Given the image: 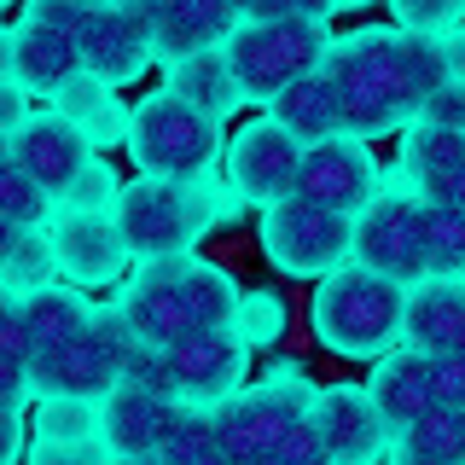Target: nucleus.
Instances as JSON below:
<instances>
[{"label": "nucleus", "instance_id": "f257e3e1", "mask_svg": "<svg viewBox=\"0 0 465 465\" xmlns=\"http://www.w3.org/2000/svg\"><path fill=\"white\" fill-rule=\"evenodd\" d=\"M227 215H239V193L222 186L215 174H193V181L134 174V181H123V198H116V222H123L134 262L198 251Z\"/></svg>", "mask_w": 465, "mask_h": 465}, {"label": "nucleus", "instance_id": "f03ea898", "mask_svg": "<svg viewBox=\"0 0 465 465\" xmlns=\"http://www.w3.org/2000/svg\"><path fill=\"white\" fill-rule=\"evenodd\" d=\"M401 297H407V285L361 268V262H343V268H331L314 291V309H309L314 338L343 361L390 355V343H396V331H401Z\"/></svg>", "mask_w": 465, "mask_h": 465}, {"label": "nucleus", "instance_id": "7ed1b4c3", "mask_svg": "<svg viewBox=\"0 0 465 465\" xmlns=\"http://www.w3.org/2000/svg\"><path fill=\"white\" fill-rule=\"evenodd\" d=\"M227 64L244 99H280L291 82H302L309 70L326 64L331 53V29L326 18H302V24H239L227 41Z\"/></svg>", "mask_w": 465, "mask_h": 465}, {"label": "nucleus", "instance_id": "20e7f679", "mask_svg": "<svg viewBox=\"0 0 465 465\" xmlns=\"http://www.w3.org/2000/svg\"><path fill=\"white\" fill-rule=\"evenodd\" d=\"M128 157L140 174H169V181L210 174L222 157V123L181 105L174 94H152L128 123Z\"/></svg>", "mask_w": 465, "mask_h": 465}, {"label": "nucleus", "instance_id": "39448f33", "mask_svg": "<svg viewBox=\"0 0 465 465\" xmlns=\"http://www.w3.org/2000/svg\"><path fill=\"white\" fill-rule=\"evenodd\" d=\"M320 390L302 378V367H285L273 378H262L251 390H232V396L215 407V430H222L227 460H273L280 436L297 425V419L314 413Z\"/></svg>", "mask_w": 465, "mask_h": 465}, {"label": "nucleus", "instance_id": "423d86ee", "mask_svg": "<svg viewBox=\"0 0 465 465\" xmlns=\"http://www.w3.org/2000/svg\"><path fill=\"white\" fill-rule=\"evenodd\" d=\"M349 239H355L349 215L302 203V198H280L262 215V256L280 273H291V280H326L331 268H343Z\"/></svg>", "mask_w": 465, "mask_h": 465}, {"label": "nucleus", "instance_id": "0eeeda50", "mask_svg": "<svg viewBox=\"0 0 465 465\" xmlns=\"http://www.w3.org/2000/svg\"><path fill=\"white\" fill-rule=\"evenodd\" d=\"M384 193V169L372 163V152L361 140H320V145H302V163H297V186L291 198L302 203H320V210H338L355 222L367 203Z\"/></svg>", "mask_w": 465, "mask_h": 465}, {"label": "nucleus", "instance_id": "6e6552de", "mask_svg": "<svg viewBox=\"0 0 465 465\" xmlns=\"http://www.w3.org/2000/svg\"><path fill=\"white\" fill-rule=\"evenodd\" d=\"M413 203L407 193H378L367 210L355 215V239H349V262H361V268L384 273V280L396 285H419L430 280L425 268V244H419V222H413Z\"/></svg>", "mask_w": 465, "mask_h": 465}, {"label": "nucleus", "instance_id": "1a4fd4ad", "mask_svg": "<svg viewBox=\"0 0 465 465\" xmlns=\"http://www.w3.org/2000/svg\"><path fill=\"white\" fill-rule=\"evenodd\" d=\"M163 355H169L174 390L198 407H222L244 384V372H251V343L232 326H198L186 338H174Z\"/></svg>", "mask_w": 465, "mask_h": 465}, {"label": "nucleus", "instance_id": "9d476101", "mask_svg": "<svg viewBox=\"0 0 465 465\" xmlns=\"http://www.w3.org/2000/svg\"><path fill=\"white\" fill-rule=\"evenodd\" d=\"M297 163H302V145L273 116H256L227 145V186L239 193V203H280L297 186Z\"/></svg>", "mask_w": 465, "mask_h": 465}, {"label": "nucleus", "instance_id": "9b49d317", "mask_svg": "<svg viewBox=\"0 0 465 465\" xmlns=\"http://www.w3.org/2000/svg\"><path fill=\"white\" fill-rule=\"evenodd\" d=\"M47 232H53V251H58V273L70 285H111L134 262L116 210H58Z\"/></svg>", "mask_w": 465, "mask_h": 465}, {"label": "nucleus", "instance_id": "f8f14e48", "mask_svg": "<svg viewBox=\"0 0 465 465\" xmlns=\"http://www.w3.org/2000/svg\"><path fill=\"white\" fill-rule=\"evenodd\" d=\"M390 193H407L419 203H442V210H465V134H448V128H425V123H407L401 157Z\"/></svg>", "mask_w": 465, "mask_h": 465}, {"label": "nucleus", "instance_id": "ddd939ff", "mask_svg": "<svg viewBox=\"0 0 465 465\" xmlns=\"http://www.w3.org/2000/svg\"><path fill=\"white\" fill-rule=\"evenodd\" d=\"M186 396H152L140 384H116L99 401V430H105V454L111 460H157V448L169 442V430L181 425Z\"/></svg>", "mask_w": 465, "mask_h": 465}, {"label": "nucleus", "instance_id": "4468645a", "mask_svg": "<svg viewBox=\"0 0 465 465\" xmlns=\"http://www.w3.org/2000/svg\"><path fill=\"white\" fill-rule=\"evenodd\" d=\"M82 64L99 82H134L152 64V0H128V6H99L94 29L82 41Z\"/></svg>", "mask_w": 465, "mask_h": 465}, {"label": "nucleus", "instance_id": "2eb2a0df", "mask_svg": "<svg viewBox=\"0 0 465 465\" xmlns=\"http://www.w3.org/2000/svg\"><path fill=\"white\" fill-rule=\"evenodd\" d=\"M6 152L18 157V163H24L29 174H35V181L47 186L53 198H64L70 186L82 181V169L99 157L94 145H87V140H82V134H76V128H70V123H64V116H58L53 105L29 116V123L18 128V134L6 140Z\"/></svg>", "mask_w": 465, "mask_h": 465}, {"label": "nucleus", "instance_id": "dca6fc26", "mask_svg": "<svg viewBox=\"0 0 465 465\" xmlns=\"http://www.w3.org/2000/svg\"><path fill=\"white\" fill-rule=\"evenodd\" d=\"M239 24L244 18L232 0H152V58L181 64L193 53L227 47Z\"/></svg>", "mask_w": 465, "mask_h": 465}, {"label": "nucleus", "instance_id": "f3484780", "mask_svg": "<svg viewBox=\"0 0 465 465\" xmlns=\"http://www.w3.org/2000/svg\"><path fill=\"white\" fill-rule=\"evenodd\" d=\"M314 425L320 436H326V454L331 460H349V465H361V460H384L390 454V442H396V430L378 419V407L367 390H320L314 396Z\"/></svg>", "mask_w": 465, "mask_h": 465}, {"label": "nucleus", "instance_id": "a211bd4d", "mask_svg": "<svg viewBox=\"0 0 465 465\" xmlns=\"http://www.w3.org/2000/svg\"><path fill=\"white\" fill-rule=\"evenodd\" d=\"M82 70L87 64H82L76 41L53 35V29H41V24H18L6 35V82L24 87V94H53L58 99Z\"/></svg>", "mask_w": 465, "mask_h": 465}, {"label": "nucleus", "instance_id": "6ab92c4d", "mask_svg": "<svg viewBox=\"0 0 465 465\" xmlns=\"http://www.w3.org/2000/svg\"><path fill=\"white\" fill-rule=\"evenodd\" d=\"M396 338L419 355H460L465 349V291L460 280H430L401 297V331Z\"/></svg>", "mask_w": 465, "mask_h": 465}, {"label": "nucleus", "instance_id": "aec40b11", "mask_svg": "<svg viewBox=\"0 0 465 465\" xmlns=\"http://www.w3.org/2000/svg\"><path fill=\"white\" fill-rule=\"evenodd\" d=\"M105 454V430H99V401L82 396H41L35 413V448L29 460L64 465V460H99Z\"/></svg>", "mask_w": 465, "mask_h": 465}, {"label": "nucleus", "instance_id": "412c9836", "mask_svg": "<svg viewBox=\"0 0 465 465\" xmlns=\"http://www.w3.org/2000/svg\"><path fill=\"white\" fill-rule=\"evenodd\" d=\"M273 123L285 128L297 145H320V140H338L343 134V116H338V94H331L326 64L309 70L302 82H291L280 99H273Z\"/></svg>", "mask_w": 465, "mask_h": 465}, {"label": "nucleus", "instance_id": "4be33fe9", "mask_svg": "<svg viewBox=\"0 0 465 465\" xmlns=\"http://www.w3.org/2000/svg\"><path fill=\"white\" fill-rule=\"evenodd\" d=\"M163 94H174L181 105H193V111H203V116H215V123L244 105V94H239V82H232V64H227L222 47L193 53V58H181V64H169Z\"/></svg>", "mask_w": 465, "mask_h": 465}, {"label": "nucleus", "instance_id": "5701e85b", "mask_svg": "<svg viewBox=\"0 0 465 465\" xmlns=\"http://www.w3.org/2000/svg\"><path fill=\"white\" fill-rule=\"evenodd\" d=\"M53 111L64 116V123L76 128V134H82L87 145H94V152H99V145H111V140H128V123H134V116L116 105L111 82L87 76V70H82V76H76V82L64 87V94L53 99Z\"/></svg>", "mask_w": 465, "mask_h": 465}, {"label": "nucleus", "instance_id": "b1692460", "mask_svg": "<svg viewBox=\"0 0 465 465\" xmlns=\"http://www.w3.org/2000/svg\"><path fill=\"white\" fill-rule=\"evenodd\" d=\"M18 309H24V326H29V338H35V349H58L87 326L94 302L82 297V285H41V291H29V297H18Z\"/></svg>", "mask_w": 465, "mask_h": 465}, {"label": "nucleus", "instance_id": "393cba45", "mask_svg": "<svg viewBox=\"0 0 465 465\" xmlns=\"http://www.w3.org/2000/svg\"><path fill=\"white\" fill-rule=\"evenodd\" d=\"M367 396H372L378 419H384L390 430L413 425V419L430 407L425 378H419V349H407V355H378V372H372V390H367Z\"/></svg>", "mask_w": 465, "mask_h": 465}, {"label": "nucleus", "instance_id": "a878e982", "mask_svg": "<svg viewBox=\"0 0 465 465\" xmlns=\"http://www.w3.org/2000/svg\"><path fill=\"white\" fill-rule=\"evenodd\" d=\"M390 454H396V460H413V465H454V460L465 454V425H460V413H454V407H425L413 425L396 430Z\"/></svg>", "mask_w": 465, "mask_h": 465}, {"label": "nucleus", "instance_id": "bb28decb", "mask_svg": "<svg viewBox=\"0 0 465 465\" xmlns=\"http://www.w3.org/2000/svg\"><path fill=\"white\" fill-rule=\"evenodd\" d=\"M419 244H425L430 280H460L465 273V210H442V203H413Z\"/></svg>", "mask_w": 465, "mask_h": 465}, {"label": "nucleus", "instance_id": "cd10ccee", "mask_svg": "<svg viewBox=\"0 0 465 465\" xmlns=\"http://www.w3.org/2000/svg\"><path fill=\"white\" fill-rule=\"evenodd\" d=\"M53 215H58V198L6 152V163H0V222L6 227H53Z\"/></svg>", "mask_w": 465, "mask_h": 465}, {"label": "nucleus", "instance_id": "c85d7f7f", "mask_svg": "<svg viewBox=\"0 0 465 465\" xmlns=\"http://www.w3.org/2000/svg\"><path fill=\"white\" fill-rule=\"evenodd\" d=\"M157 460H163V465H215V460H227L222 430H215V407L186 401L181 425L169 430V442L157 448Z\"/></svg>", "mask_w": 465, "mask_h": 465}, {"label": "nucleus", "instance_id": "c756f323", "mask_svg": "<svg viewBox=\"0 0 465 465\" xmlns=\"http://www.w3.org/2000/svg\"><path fill=\"white\" fill-rule=\"evenodd\" d=\"M0 273H6V297H29V291L53 285L58 273V251H53V232L47 227H29L6 256H0Z\"/></svg>", "mask_w": 465, "mask_h": 465}, {"label": "nucleus", "instance_id": "7c9ffc66", "mask_svg": "<svg viewBox=\"0 0 465 465\" xmlns=\"http://www.w3.org/2000/svg\"><path fill=\"white\" fill-rule=\"evenodd\" d=\"M326 76H331V94H338V116H343L349 140H378V134H396V128H401V116L390 111L384 99H372L361 82L338 76V70H326Z\"/></svg>", "mask_w": 465, "mask_h": 465}, {"label": "nucleus", "instance_id": "2f4dec72", "mask_svg": "<svg viewBox=\"0 0 465 465\" xmlns=\"http://www.w3.org/2000/svg\"><path fill=\"white\" fill-rule=\"evenodd\" d=\"M232 331H239L244 343H273L285 331V302L273 297V291H244L239 297V314H232Z\"/></svg>", "mask_w": 465, "mask_h": 465}, {"label": "nucleus", "instance_id": "473e14b6", "mask_svg": "<svg viewBox=\"0 0 465 465\" xmlns=\"http://www.w3.org/2000/svg\"><path fill=\"white\" fill-rule=\"evenodd\" d=\"M419 378H425L430 407H454V413H465V349L460 355H419Z\"/></svg>", "mask_w": 465, "mask_h": 465}, {"label": "nucleus", "instance_id": "72a5a7b5", "mask_svg": "<svg viewBox=\"0 0 465 465\" xmlns=\"http://www.w3.org/2000/svg\"><path fill=\"white\" fill-rule=\"evenodd\" d=\"M396 29L425 41L460 35V6H448V0H396Z\"/></svg>", "mask_w": 465, "mask_h": 465}, {"label": "nucleus", "instance_id": "f704fd0d", "mask_svg": "<svg viewBox=\"0 0 465 465\" xmlns=\"http://www.w3.org/2000/svg\"><path fill=\"white\" fill-rule=\"evenodd\" d=\"M99 18V6H76V0H29L24 6V24H41V29H53V35H64V41H87V29H94Z\"/></svg>", "mask_w": 465, "mask_h": 465}, {"label": "nucleus", "instance_id": "c9c22d12", "mask_svg": "<svg viewBox=\"0 0 465 465\" xmlns=\"http://www.w3.org/2000/svg\"><path fill=\"white\" fill-rule=\"evenodd\" d=\"M123 378H128V384H140V390H152V396H181V390H174V372H169V355L157 343H140L134 355H128Z\"/></svg>", "mask_w": 465, "mask_h": 465}, {"label": "nucleus", "instance_id": "e433bc0d", "mask_svg": "<svg viewBox=\"0 0 465 465\" xmlns=\"http://www.w3.org/2000/svg\"><path fill=\"white\" fill-rule=\"evenodd\" d=\"M320 460H331V454H326V436H320L314 413L297 419V425L280 436V448H273V465H320Z\"/></svg>", "mask_w": 465, "mask_h": 465}, {"label": "nucleus", "instance_id": "4c0bfd02", "mask_svg": "<svg viewBox=\"0 0 465 465\" xmlns=\"http://www.w3.org/2000/svg\"><path fill=\"white\" fill-rule=\"evenodd\" d=\"M413 123H425V128H448V134H465V87H436V94L419 105Z\"/></svg>", "mask_w": 465, "mask_h": 465}]
</instances>
